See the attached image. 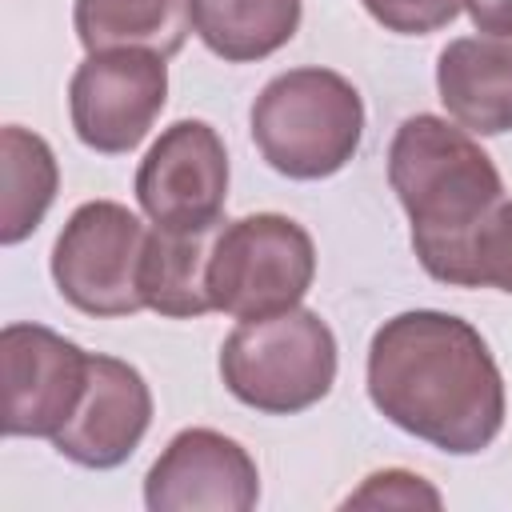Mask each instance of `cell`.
Wrapping results in <instances>:
<instances>
[{
	"instance_id": "6da1fadb",
	"label": "cell",
	"mask_w": 512,
	"mask_h": 512,
	"mask_svg": "<svg viewBox=\"0 0 512 512\" xmlns=\"http://www.w3.org/2000/svg\"><path fill=\"white\" fill-rule=\"evenodd\" d=\"M368 400L400 432L476 456L504 428V376L484 336L436 308L384 320L368 344Z\"/></svg>"
},
{
	"instance_id": "7a4b0ae2",
	"label": "cell",
	"mask_w": 512,
	"mask_h": 512,
	"mask_svg": "<svg viewBox=\"0 0 512 512\" xmlns=\"http://www.w3.org/2000/svg\"><path fill=\"white\" fill-rule=\"evenodd\" d=\"M388 184L408 212L420 268L452 288H472L480 224L504 200L492 156L456 120L416 112L388 144Z\"/></svg>"
},
{
	"instance_id": "3957f363",
	"label": "cell",
	"mask_w": 512,
	"mask_h": 512,
	"mask_svg": "<svg viewBox=\"0 0 512 512\" xmlns=\"http://www.w3.org/2000/svg\"><path fill=\"white\" fill-rule=\"evenodd\" d=\"M248 124L268 168L288 180H324L356 156L364 100L332 68H288L260 88Z\"/></svg>"
},
{
	"instance_id": "277c9868",
	"label": "cell",
	"mask_w": 512,
	"mask_h": 512,
	"mask_svg": "<svg viewBox=\"0 0 512 512\" xmlns=\"http://www.w3.org/2000/svg\"><path fill=\"white\" fill-rule=\"evenodd\" d=\"M224 388L268 416H296L336 384V336L312 308L240 320L220 344Z\"/></svg>"
},
{
	"instance_id": "5b68a950",
	"label": "cell",
	"mask_w": 512,
	"mask_h": 512,
	"mask_svg": "<svg viewBox=\"0 0 512 512\" xmlns=\"http://www.w3.org/2000/svg\"><path fill=\"white\" fill-rule=\"evenodd\" d=\"M316 280V244L304 224L280 212H252L220 224L208 252L212 312L256 320L296 308Z\"/></svg>"
},
{
	"instance_id": "8992f818",
	"label": "cell",
	"mask_w": 512,
	"mask_h": 512,
	"mask_svg": "<svg viewBox=\"0 0 512 512\" xmlns=\"http://www.w3.org/2000/svg\"><path fill=\"white\" fill-rule=\"evenodd\" d=\"M148 232L152 228H144V220L116 200L80 204L52 244L56 292L84 316L140 312V264Z\"/></svg>"
},
{
	"instance_id": "52a82bcc",
	"label": "cell",
	"mask_w": 512,
	"mask_h": 512,
	"mask_svg": "<svg viewBox=\"0 0 512 512\" xmlns=\"http://www.w3.org/2000/svg\"><path fill=\"white\" fill-rule=\"evenodd\" d=\"M168 104V64L148 48L88 52L68 80V116L84 148L132 152Z\"/></svg>"
},
{
	"instance_id": "ba28073f",
	"label": "cell",
	"mask_w": 512,
	"mask_h": 512,
	"mask_svg": "<svg viewBox=\"0 0 512 512\" xmlns=\"http://www.w3.org/2000/svg\"><path fill=\"white\" fill-rule=\"evenodd\" d=\"M136 200L156 228L216 232L228 204V152L208 120H176L136 168Z\"/></svg>"
},
{
	"instance_id": "9c48e42d",
	"label": "cell",
	"mask_w": 512,
	"mask_h": 512,
	"mask_svg": "<svg viewBox=\"0 0 512 512\" xmlns=\"http://www.w3.org/2000/svg\"><path fill=\"white\" fill-rule=\"evenodd\" d=\"M88 360L92 352L44 324H4V436L52 440L84 400Z\"/></svg>"
},
{
	"instance_id": "30bf717a",
	"label": "cell",
	"mask_w": 512,
	"mask_h": 512,
	"mask_svg": "<svg viewBox=\"0 0 512 512\" xmlns=\"http://www.w3.org/2000/svg\"><path fill=\"white\" fill-rule=\"evenodd\" d=\"M256 500V460L216 428L176 432L144 476V504L152 512H248Z\"/></svg>"
},
{
	"instance_id": "8fae6325",
	"label": "cell",
	"mask_w": 512,
	"mask_h": 512,
	"mask_svg": "<svg viewBox=\"0 0 512 512\" xmlns=\"http://www.w3.org/2000/svg\"><path fill=\"white\" fill-rule=\"evenodd\" d=\"M152 424V392L144 376L116 356L92 352L88 388L76 416L52 436V448L80 468H120Z\"/></svg>"
},
{
	"instance_id": "7c38bea8",
	"label": "cell",
	"mask_w": 512,
	"mask_h": 512,
	"mask_svg": "<svg viewBox=\"0 0 512 512\" xmlns=\"http://www.w3.org/2000/svg\"><path fill=\"white\" fill-rule=\"evenodd\" d=\"M436 92L472 136L512 132V40L460 36L436 60Z\"/></svg>"
},
{
	"instance_id": "4fadbf2b",
	"label": "cell",
	"mask_w": 512,
	"mask_h": 512,
	"mask_svg": "<svg viewBox=\"0 0 512 512\" xmlns=\"http://www.w3.org/2000/svg\"><path fill=\"white\" fill-rule=\"evenodd\" d=\"M72 28L84 52L148 48L168 60L192 32V0H76Z\"/></svg>"
},
{
	"instance_id": "5bb4252c",
	"label": "cell",
	"mask_w": 512,
	"mask_h": 512,
	"mask_svg": "<svg viewBox=\"0 0 512 512\" xmlns=\"http://www.w3.org/2000/svg\"><path fill=\"white\" fill-rule=\"evenodd\" d=\"M300 0H192V32L224 64H256L300 28Z\"/></svg>"
},
{
	"instance_id": "9a60e30c",
	"label": "cell",
	"mask_w": 512,
	"mask_h": 512,
	"mask_svg": "<svg viewBox=\"0 0 512 512\" xmlns=\"http://www.w3.org/2000/svg\"><path fill=\"white\" fill-rule=\"evenodd\" d=\"M216 232H168L152 228L144 264H140V296L144 308L168 320H192L212 312L208 296V252Z\"/></svg>"
},
{
	"instance_id": "2e32d148",
	"label": "cell",
	"mask_w": 512,
	"mask_h": 512,
	"mask_svg": "<svg viewBox=\"0 0 512 512\" xmlns=\"http://www.w3.org/2000/svg\"><path fill=\"white\" fill-rule=\"evenodd\" d=\"M0 188V244L12 248L40 228L60 188V168L44 136L20 124L0 132Z\"/></svg>"
},
{
	"instance_id": "e0dca14e",
	"label": "cell",
	"mask_w": 512,
	"mask_h": 512,
	"mask_svg": "<svg viewBox=\"0 0 512 512\" xmlns=\"http://www.w3.org/2000/svg\"><path fill=\"white\" fill-rule=\"evenodd\" d=\"M472 288H496L512 296V200H500L476 232Z\"/></svg>"
},
{
	"instance_id": "ac0fdd59",
	"label": "cell",
	"mask_w": 512,
	"mask_h": 512,
	"mask_svg": "<svg viewBox=\"0 0 512 512\" xmlns=\"http://www.w3.org/2000/svg\"><path fill=\"white\" fill-rule=\"evenodd\" d=\"M444 496L408 468H384L364 476L356 492L344 496V508H440Z\"/></svg>"
},
{
	"instance_id": "d6986e66",
	"label": "cell",
	"mask_w": 512,
	"mask_h": 512,
	"mask_svg": "<svg viewBox=\"0 0 512 512\" xmlns=\"http://www.w3.org/2000/svg\"><path fill=\"white\" fill-rule=\"evenodd\" d=\"M376 24H384L396 36H428L448 28L464 0H360Z\"/></svg>"
},
{
	"instance_id": "ffe728a7",
	"label": "cell",
	"mask_w": 512,
	"mask_h": 512,
	"mask_svg": "<svg viewBox=\"0 0 512 512\" xmlns=\"http://www.w3.org/2000/svg\"><path fill=\"white\" fill-rule=\"evenodd\" d=\"M476 32L512 40V0H464Z\"/></svg>"
}]
</instances>
